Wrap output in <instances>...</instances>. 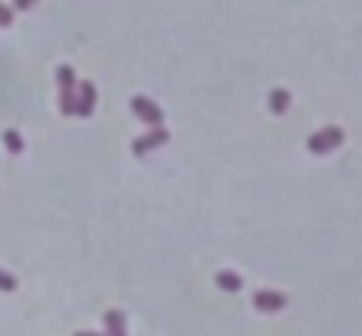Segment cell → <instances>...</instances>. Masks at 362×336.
<instances>
[{
    "mask_svg": "<svg viewBox=\"0 0 362 336\" xmlns=\"http://www.w3.org/2000/svg\"><path fill=\"white\" fill-rule=\"evenodd\" d=\"M343 141H346V131L343 128H337V125H324L321 131L308 135L305 148L311 150V154H330V150H337Z\"/></svg>",
    "mask_w": 362,
    "mask_h": 336,
    "instance_id": "1",
    "label": "cell"
},
{
    "mask_svg": "<svg viewBox=\"0 0 362 336\" xmlns=\"http://www.w3.org/2000/svg\"><path fill=\"white\" fill-rule=\"evenodd\" d=\"M129 106H131V112H135V115L148 125V128H160V125H164V109H160L154 100H148V96H141V93L131 96Z\"/></svg>",
    "mask_w": 362,
    "mask_h": 336,
    "instance_id": "2",
    "label": "cell"
},
{
    "mask_svg": "<svg viewBox=\"0 0 362 336\" xmlns=\"http://www.w3.org/2000/svg\"><path fill=\"white\" fill-rule=\"evenodd\" d=\"M253 308L263 311V314H279V311L288 308V298L276 289H260L253 291Z\"/></svg>",
    "mask_w": 362,
    "mask_h": 336,
    "instance_id": "3",
    "label": "cell"
},
{
    "mask_svg": "<svg viewBox=\"0 0 362 336\" xmlns=\"http://www.w3.org/2000/svg\"><path fill=\"white\" fill-rule=\"evenodd\" d=\"M170 141V131L160 125V128H151L148 135H141V138H135L131 141V150L138 154V157H145V154H151V150H158V148H164Z\"/></svg>",
    "mask_w": 362,
    "mask_h": 336,
    "instance_id": "4",
    "label": "cell"
},
{
    "mask_svg": "<svg viewBox=\"0 0 362 336\" xmlns=\"http://www.w3.org/2000/svg\"><path fill=\"white\" fill-rule=\"evenodd\" d=\"M96 109V84L93 80H77V115L90 119Z\"/></svg>",
    "mask_w": 362,
    "mask_h": 336,
    "instance_id": "5",
    "label": "cell"
},
{
    "mask_svg": "<svg viewBox=\"0 0 362 336\" xmlns=\"http://www.w3.org/2000/svg\"><path fill=\"white\" fill-rule=\"evenodd\" d=\"M103 327H106V333H103V336H129V333H125V314L116 311V308L103 314Z\"/></svg>",
    "mask_w": 362,
    "mask_h": 336,
    "instance_id": "6",
    "label": "cell"
},
{
    "mask_svg": "<svg viewBox=\"0 0 362 336\" xmlns=\"http://www.w3.org/2000/svg\"><path fill=\"white\" fill-rule=\"evenodd\" d=\"M55 80H58V93H74L77 90V74L71 65H58Z\"/></svg>",
    "mask_w": 362,
    "mask_h": 336,
    "instance_id": "7",
    "label": "cell"
},
{
    "mask_svg": "<svg viewBox=\"0 0 362 336\" xmlns=\"http://www.w3.org/2000/svg\"><path fill=\"white\" fill-rule=\"evenodd\" d=\"M215 285H218L222 291H228V295H237V291L244 289V279L231 269H222L218 276H215Z\"/></svg>",
    "mask_w": 362,
    "mask_h": 336,
    "instance_id": "8",
    "label": "cell"
},
{
    "mask_svg": "<svg viewBox=\"0 0 362 336\" xmlns=\"http://www.w3.org/2000/svg\"><path fill=\"white\" fill-rule=\"evenodd\" d=\"M288 106H292V93H288V90H273L270 93V112L273 115H286Z\"/></svg>",
    "mask_w": 362,
    "mask_h": 336,
    "instance_id": "9",
    "label": "cell"
},
{
    "mask_svg": "<svg viewBox=\"0 0 362 336\" xmlns=\"http://www.w3.org/2000/svg\"><path fill=\"white\" fill-rule=\"evenodd\" d=\"M3 148H7L10 154H23L26 141H23V135H19L17 128H7V131H3Z\"/></svg>",
    "mask_w": 362,
    "mask_h": 336,
    "instance_id": "10",
    "label": "cell"
},
{
    "mask_svg": "<svg viewBox=\"0 0 362 336\" xmlns=\"http://www.w3.org/2000/svg\"><path fill=\"white\" fill-rule=\"evenodd\" d=\"M13 13H17V10L10 7V3H3V0H0V29H7L10 23H13Z\"/></svg>",
    "mask_w": 362,
    "mask_h": 336,
    "instance_id": "11",
    "label": "cell"
},
{
    "mask_svg": "<svg viewBox=\"0 0 362 336\" xmlns=\"http://www.w3.org/2000/svg\"><path fill=\"white\" fill-rule=\"evenodd\" d=\"M0 291H17V276H10L7 269H0Z\"/></svg>",
    "mask_w": 362,
    "mask_h": 336,
    "instance_id": "12",
    "label": "cell"
},
{
    "mask_svg": "<svg viewBox=\"0 0 362 336\" xmlns=\"http://www.w3.org/2000/svg\"><path fill=\"white\" fill-rule=\"evenodd\" d=\"M36 7V0H13V10H29Z\"/></svg>",
    "mask_w": 362,
    "mask_h": 336,
    "instance_id": "13",
    "label": "cell"
},
{
    "mask_svg": "<svg viewBox=\"0 0 362 336\" xmlns=\"http://www.w3.org/2000/svg\"><path fill=\"white\" fill-rule=\"evenodd\" d=\"M74 336H103V333H93V330H77Z\"/></svg>",
    "mask_w": 362,
    "mask_h": 336,
    "instance_id": "14",
    "label": "cell"
}]
</instances>
